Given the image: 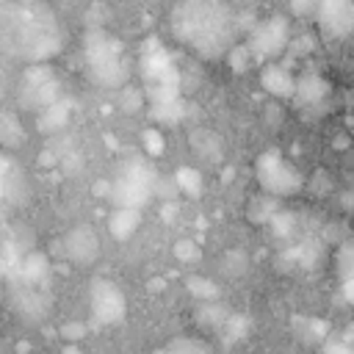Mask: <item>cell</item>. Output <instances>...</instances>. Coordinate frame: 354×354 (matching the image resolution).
<instances>
[{
	"label": "cell",
	"instance_id": "7402d4cb",
	"mask_svg": "<svg viewBox=\"0 0 354 354\" xmlns=\"http://www.w3.org/2000/svg\"><path fill=\"white\" fill-rule=\"evenodd\" d=\"M163 149H166V138H163V133L155 130V127L144 130V152H147L149 158H158V155H163Z\"/></svg>",
	"mask_w": 354,
	"mask_h": 354
},
{
	"label": "cell",
	"instance_id": "9c48e42d",
	"mask_svg": "<svg viewBox=\"0 0 354 354\" xmlns=\"http://www.w3.org/2000/svg\"><path fill=\"white\" fill-rule=\"evenodd\" d=\"M318 28L326 39H346L354 28V3L351 0H318L315 6Z\"/></svg>",
	"mask_w": 354,
	"mask_h": 354
},
{
	"label": "cell",
	"instance_id": "484cf974",
	"mask_svg": "<svg viewBox=\"0 0 354 354\" xmlns=\"http://www.w3.org/2000/svg\"><path fill=\"white\" fill-rule=\"evenodd\" d=\"M61 335H64L66 340H72V343H75V340H80V337L86 335V326H83V324H66V326L61 329Z\"/></svg>",
	"mask_w": 354,
	"mask_h": 354
},
{
	"label": "cell",
	"instance_id": "6da1fadb",
	"mask_svg": "<svg viewBox=\"0 0 354 354\" xmlns=\"http://www.w3.org/2000/svg\"><path fill=\"white\" fill-rule=\"evenodd\" d=\"M174 33L196 53L216 58L230 50L235 25L230 8L218 0H183L174 8Z\"/></svg>",
	"mask_w": 354,
	"mask_h": 354
},
{
	"label": "cell",
	"instance_id": "8992f818",
	"mask_svg": "<svg viewBox=\"0 0 354 354\" xmlns=\"http://www.w3.org/2000/svg\"><path fill=\"white\" fill-rule=\"evenodd\" d=\"M88 310H91V315H94L97 324L113 326V324L124 321V315H127V299H124V293H122V288L116 282L97 277L88 285Z\"/></svg>",
	"mask_w": 354,
	"mask_h": 354
},
{
	"label": "cell",
	"instance_id": "2e32d148",
	"mask_svg": "<svg viewBox=\"0 0 354 354\" xmlns=\"http://www.w3.org/2000/svg\"><path fill=\"white\" fill-rule=\"evenodd\" d=\"M25 141V130H22V122L17 119V113H8V111H0V144L14 149Z\"/></svg>",
	"mask_w": 354,
	"mask_h": 354
},
{
	"label": "cell",
	"instance_id": "d4e9b609",
	"mask_svg": "<svg viewBox=\"0 0 354 354\" xmlns=\"http://www.w3.org/2000/svg\"><path fill=\"white\" fill-rule=\"evenodd\" d=\"M199 318L207 321V324H221V321H224V313H221V307L210 304V307H202V310H199Z\"/></svg>",
	"mask_w": 354,
	"mask_h": 354
},
{
	"label": "cell",
	"instance_id": "603a6c76",
	"mask_svg": "<svg viewBox=\"0 0 354 354\" xmlns=\"http://www.w3.org/2000/svg\"><path fill=\"white\" fill-rule=\"evenodd\" d=\"M174 257L191 263V260H199V249H196L194 241H177L174 243Z\"/></svg>",
	"mask_w": 354,
	"mask_h": 354
},
{
	"label": "cell",
	"instance_id": "4316f807",
	"mask_svg": "<svg viewBox=\"0 0 354 354\" xmlns=\"http://www.w3.org/2000/svg\"><path fill=\"white\" fill-rule=\"evenodd\" d=\"M315 6L318 0H290V8L296 14H315Z\"/></svg>",
	"mask_w": 354,
	"mask_h": 354
},
{
	"label": "cell",
	"instance_id": "8fae6325",
	"mask_svg": "<svg viewBox=\"0 0 354 354\" xmlns=\"http://www.w3.org/2000/svg\"><path fill=\"white\" fill-rule=\"evenodd\" d=\"M293 97L301 102V105H321L326 97H329V83L318 75V72H304L301 77H296V86H293Z\"/></svg>",
	"mask_w": 354,
	"mask_h": 354
},
{
	"label": "cell",
	"instance_id": "e0dca14e",
	"mask_svg": "<svg viewBox=\"0 0 354 354\" xmlns=\"http://www.w3.org/2000/svg\"><path fill=\"white\" fill-rule=\"evenodd\" d=\"M174 188L177 191H183L185 196H199L202 194V177H199V171L196 169H191V166H180L177 171H174Z\"/></svg>",
	"mask_w": 354,
	"mask_h": 354
},
{
	"label": "cell",
	"instance_id": "30bf717a",
	"mask_svg": "<svg viewBox=\"0 0 354 354\" xmlns=\"http://www.w3.org/2000/svg\"><path fill=\"white\" fill-rule=\"evenodd\" d=\"M64 254L75 266H91L100 257V238L94 227L77 224L64 235Z\"/></svg>",
	"mask_w": 354,
	"mask_h": 354
},
{
	"label": "cell",
	"instance_id": "277c9868",
	"mask_svg": "<svg viewBox=\"0 0 354 354\" xmlns=\"http://www.w3.org/2000/svg\"><path fill=\"white\" fill-rule=\"evenodd\" d=\"M155 185H158V177L149 169V163L141 160V158H130L119 166L116 177L108 180V199H111L113 207L141 210L152 199Z\"/></svg>",
	"mask_w": 354,
	"mask_h": 354
},
{
	"label": "cell",
	"instance_id": "3957f363",
	"mask_svg": "<svg viewBox=\"0 0 354 354\" xmlns=\"http://www.w3.org/2000/svg\"><path fill=\"white\" fill-rule=\"evenodd\" d=\"M86 66L91 80L105 88H122L130 77V61L124 55V47L102 30H91L86 36Z\"/></svg>",
	"mask_w": 354,
	"mask_h": 354
},
{
	"label": "cell",
	"instance_id": "5bb4252c",
	"mask_svg": "<svg viewBox=\"0 0 354 354\" xmlns=\"http://www.w3.org/2000/svg\"><path fill=\"white\" fill-rule=\"evenodd\" d=\"M138 224H141V210H136V207H113V213L108 216V232L116 241L133 238Z\"/></svg>",
	"mask_w": 354,
	"mask_h": 354
},
{
	"label": "cell",
	"instance_id": "ba28073f",
	"mask_svg": "<svg viewBox=\"0 0 354 354\" xmlns=\"http://www.w3.org/2000/svg\"><path fill=\"white\" fill-rule=\"evenodd\" d=\"M290 41V33H288V19L285 17H271L266 22H260L252 36H249V55L254 58H274L279 55Z\"/></svg>",
	"mask_w": 354,
	"mask_h": 354
},
{
	"label": "cell",
	"instance_id": "9a60e30c",
	"mask_svg": "<svg viewBox=\"0 0 354 354\" xmlns=\"http://www.w3.org/2000/svg\"><path fill=\"white\" fill-rule=\"evenodd\" d=\"M47 271H50V266H47V257L41 252H30V254H25L19 260V279L25 285H30V288L39 285V282H44Z\"/></svg>",
	"mask_w": 354,
	"mask_h": 354
},
{
	"label": "cell",
	"instance_id": "52a82bcc",
	"mask_svg": "<svg viewBox=\"0 0 354 354\" xmlns=\"http://www.w3.org/2000/svg\"><path fill=\"white\" fill-rule=\"evenodd\" d=\"M58 97H61V86L47 66H30L25 72V77L19 83V102L22 105L41 111L44 105L55 102Z\"/></svg>",
	"mask_w": 354,
	"mask_h": 354
},
{
	"label": "cell",
	"instance_id": "cb8c5ba5",
	"mask_svg": "<svg viewBox=\"0 0 354 354\" xmlns=\"http://www.w3.org/2000/svg\"><path fill=\"white\" fill-rule=\"evenodd\" d=\"M324 354H351V346L346 340H335V337L329 340L326 337L324 340Z\"/></svg>",
	"mask_w": 354,
	"mask_h": 354
},
{
	"label": "cell",
	"instance_id": "d6986e66",
	"mask_svg": "<svg viewBox=\"0 0 354 354\" xmlns=\"http://www.w3.org/2000/svg\"><path fill=\"white\" fill-rule=\"evenodd\" d=\"M337 266H340V277H343V290H346V299H351V282H354V249L351 243H343L340 252H337Z\"/></svg>",
	"mask_w": 354,
	"mask_h": 354
},
{
	"label": "cell",
	"instance_id": "ac0fdd59",
	"mask_svg": "<svg viewBox=\"0 0 354 354\" xmlns=\"http://www.w3.org/2000/svg\"><path fill=\"white\" fill-rule=\"evenodd\" d=\"M183 100H174V102H163V105H149V116L158 122V124H177L183 119Z\"/></svg>",
	"mask_w": 354,
	"mask_h": 354
},
{
	"label": "cell",
	"instance_id": "44dd1931",
	"mask_svg": "<svg viewBox=\"0 0 354 354\" xmlns=\"http://www.w3.org/2000/svg\"><path fill=\"white\" fill-rule=\"evenodd\" d=\"M169 354H213V351H210L207 343H202V340L183 337V340H177V343L169 346Z\"/></svg>",
	"mask_w": 354,
	"mask_h": 354
},
{
	"label": "cell",
	"instance_id": "f1b7e54d",
	"mask_svg": "<svg viewBox=\"0 0 354 354\" xmlns=\"http://www.w3.org/2000/svg\"><path fill=\"white\" fill-rule=\"evenodd\" d=\"M64 354H80V348H77V346H66Z\"/></svg>",
	"mask_w": 354,
	"mask_h": 354
},
{
	"label": "cell",
	"instance_id": "7c38bea8",
	"mask_svg": "<svg viewBox=\"0 0 354 354\" xmlns=\"http://www.w3.org/2000/svg\"><path fill=\"white\" fill-rule=\"evenodd\" d=\"M260 83H263V88H266L271 97H293L296 77H293L290 69L282 66V64H266L263 72H260Z\"/></svg>",
	"mask_w": 354,
	"mask_h": 354
},
{
	"label": "cell",
	"instance_id": "ffe728a7",
	"mask_svg": "<svg viewBox=\"0 0 354 354\" xmlns=\"http://www.w3.org/2000/svg\"><path fill=\"white\" fill-rule=\"evenodd\" d=\"M188 290H191L194 296H199L202 301H216V299H218L216 282H210V279H205V277H191V279H188Z\"/></svg>",
	"mask_w": 354,
	"mask_h": 354
},
{
	"label": "cell",
	"instance_id": "4fadbf2b",
	"mask_svg": "<svg viewBox=\"0 0 354 354\" xmlns=\"http://www.w3.org/2000/svg\"><path fill=\"white\" fill-rule=\"evenodd\" d=\"M69 119H72V102L58 97L55 102H50V105H44L39 111L36 124H39L41 133H58V130H64L69 124Z\"/></svg>",
	"mask_w": 354,
	"mask_h": 354
},
{
	"label": "cell",
	"instance_id": "7a4b0ae2",
	"mask_svg": "<svg viewBox=\"0 0 354 354\" xmlns=\"http://www.w3.org/2000/svg\"><path fill=\"white\" fill-rule=\"evenodd\" d=\"M141 77H144V100L149 105H163L180 100V69L171 53L158 41L147 39L138 55Z\"/></svg>",
	"mask_w": 354,
	"mask_h": 354
},
{
	"label": "cell",
	"instance_id": "5b68a950",
	"mask_svg": "<svg viewBox=\"0 0 354 354\" xmlns=\"http://www.w3.org/2000/svg\"><path fill=\"white\" fill-rule=\"evenodd\" d=\"M254 174L263 191L271 196H293L304 185L301 171L279 149H266L254 163Z\"/></svg>",
	"mask_w": 354,
	"mask_h": 354
},
{
	"label": "cell",
	"instance_id": "83f0119b",
	"mask_svg": "<svg viewBox=\"0 0 354 354\" xmlns=\"http://www.w3.org/2000/svg\"><path fill=\"white\" fill-rule=\"evenodd\" d=\"M141 100H144V91H130V88H124V102H122V105L130 111V108H138Z\"/></svg>",
	"mask_w": 354,
	"mask_h": 354
}]
</instances>
